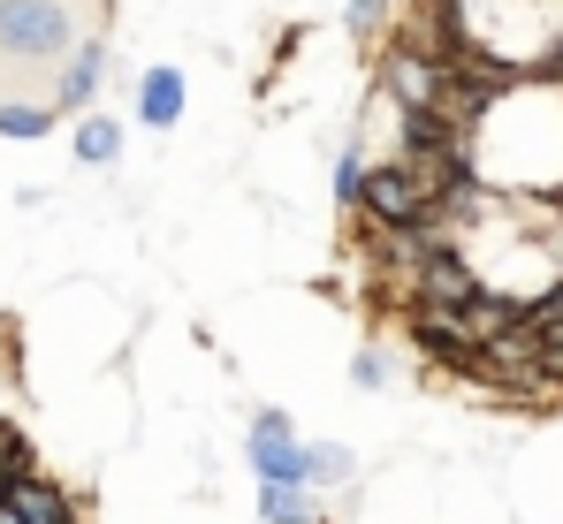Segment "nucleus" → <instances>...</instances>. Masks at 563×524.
I'll return each mask as SVG.
<instances>
[{
  "label": "nucleus",
  "instance_id": "dca6fc26",
  "mask_svg": "<svg viewBox=\"0 0 563 524\" xmlns=\"http://www.w3.org/2000/svg\"><path fill=\"white\" fill-rule=\"evenodd\" d=\"M23 471H31V441L15 434V426H0V487L23 479Z\"/></svg>",
  "mask_w": 563,
  "mask_h": 524
},
{
  "label": "nucleus",
  "instance_id": "6e6552de",
  "mask_svg": "<svg viewBox=\"0 0 563 524\" xmlns=\"http://www.w3.org/2000/svg\"><path fill=\"white\" fill-rule=\"evenodd\" d=\"M0 517H8V524H77V510H69V494H62L54 479L23 471V479L0 487Z\"/></svg>",
  "mask_w": 563,
  "mask_h": 524
},
{
  "label": "nucleus",
  "instance_id": "2eb2a0df",
  "mask_svg": "<svg viewBox=\"0 0 563 524\" xmlns=\"http://www.w3.org/2000/svg\"><path fill=\"white\" fill-rule=\"evenodd\" d=\"M343 31H351L358 46L388 38V0H351V8H343Z\"/></svg>",
  "mask_w": 563,
  "mask_h": 524
},
{
  "label": "nucleus",
  "instance_id": "f8f14e48",
  "mask_svg": "<svg viewBox=\"0 0 563 524\" xmlns=\"http://www.w3.org/2000/svg\"><path fill=\"white\" fill-rule=\"evenodd\" d=\"M351 479H358V456H351L343 441H312V448H305V487H312V494L351 487Z\"/></svg>",
  "mask_w": 563,
  "mask_h": 524
},
{
  "label": "nucleus",
  "instance_id": "423d86ee",
  "mask_svg": "<svg viewBox=\"0 0 563 524\" xmlns=\"http://www.w3.org/2000/svg\"><path fill=\"white\" fill-rule=\"evenodd\" d=\"M479 297V274H472L465 252H427V266L411 274V289H404V304H472Z\"/></svg>",
  "mask_w": 563,
  "mask_h": 524
},
{
  "label": "nucleus",
  "instance_id": "9d476101",
  "mask_svg": "<svg viewBox=\"0 0 563 524\" xmlns=\"http://www.w3.org/2000/svg\"><path fill=\"white\" fill-rule=\"evenodd\" d=\"M69 153H77V168H114L122 160V122L114 114H77V130H69Z\"/></svg>",
  "mask_w": 563,
  "mask_h": 524
},
{
  "label": "nucleus",
  "instance_id": "f3484780",
  "mask_svg": "<svg viewBox=\"0 0 563 524\" xmlns=\"http://www.w3.org/2000/svg\"><path fill=\"white\" fill-rule=\"evenodd\" d=\"M0 524H8V517H0Z\"/></svg>",
  "mask_w": 563,
  "mask_h": 524
},
{
  "label": "nucleus",
  "instance_id": "ddd939ff",
  "mask_svg": "<svg viewBox=\"0 0 563 524\" xmlns=\"http://www.w3.org/2000/svg\"><path fill=\"white\" fill-rule=\"evenodd\" d=\"M358 182H366V130H351V137L335 145V175H328V190H335L343 213L358 205Z\"/></svg>",
  "mask_w": 563,
  "mask_h": 524
},
{
  "label": "nucleus",
  "instance_id": "20e7f679",
  "mask_svg": "<svg viewBox=\"0 0 563 524\" xmlns=\"http://www.w3.org/2000/svg\"><path fill=\"white\" fill-rule=\"evenodd\" d=\"M244 456H252L260 479H305V441H297V426H289V411H275V403L252 411V426H244Z\"/></svg>",
  "mask_w": 563,
  "mask_h": 524
},
{
  "label": "nucleus",
  "instance_id": "f03ea898",
  "mask_svg": "<svg viewBox=\"0 0 563 524\" xmlns=\"http://www.w3.org/2000/svg\"><path fill=\"white\" fill-rule=\"evenodd\" d=\"M351 213H366V228H411V221H427V213H434V190L404 168V160H380V168H366Z\"/></svg>",
  "mask_w": 563,
  "mask_h": 524
},
{
  "label": "nucleus",
  "instance_id": "1a4fd4ad",
  "mask_svg": "<svg viewBox=\"0 0 563 524\" xmlns=\"http://www.w3.org/2000/svg\"><path fill=\"white\" fill-rule=\"evenodd\" d=\"M54 99L46 91H8L0 99V137H15V145H38V137H54Z\"/></svg>",
  "mask_w": 563,
  "mask_h": 524
},
{
  "label": "nucleus",
  "instance_id": "7ed1b4c3",
  "mask_svg": "<svg viewBox=\"0 0 563 524\" xmlns=\"http://www.w3.org/2000/svg\"><path fill=\"white\" fill-rule=\"evenodd\" d=\"M442 85H450V62H434V54H411V46H380V99L396 107V114H434L442 107Z\"/></svg>",
  "mask_w": 563,
  "mask_h": 524
},
{
  "label": "nucleus",
  "instance_id": "9b49d317",
  "mask_svg": "<svg viewBox=\"0 0 563 524\" xmlns=\"http://www.w3.org/2000/svg\"><path fill=\"white\" fill-rule=\"evenodd\" d=\"M260 517L267 524H312L320 517V494L305 479H260Z\"/></svg>",
  "mask_w": 563,
  "mask_h": 524
},
{
  "label": "nucleus",
  "instance_id": "39448f33",
  "mask_svg": "<svg viewBox=\"0 0 563 524\" xmlns=\"http://www.w3.org/2000/svg\"><path fill=\"white\" fill-rule=\"evenodd\" d=\"M107 62H114V46H107V31L85 38L54 77H46V99H54V114H92L99 91H107Z\"/></svg>",
  "mask_w": 563,
  "mask_h": 524
},
{
  "label": "nucleus",
  "instance_id": "f257e3e1",
  "mask_svg": "<svg viewBox=\"0 0 563 524\" xmlns=\"http://www.w3.org/2000/svg\"><path fill=\"white\" fill-rule=\"evenodd\" d=\"M107 31V0H0V62L54 77L85 38Z\"/></svg>",
  "mask_w": 563,
  "mask_h": 524
},
{
  "label": "nucleus",
  "instance_id": "4468645a",
  "mask_svg": "<svg viewBox=\"0 0 563 524\" xmlns=\"http://www.w3.org/2000/svg\"><path fill=\"white\" fill-rule=\"evenodd\" d=\"M388 380H396V357H388L380 343L351 349V388H366V395H374V388H388Z\"/></svg>",
  "mask_w": 563,
  "mask_h": 524
},
{
  "label": "nucleus",
  "instance_id": "0eeeda50",
  "mask_svg": "<svg viewBox=\"0 0 563 524\" xmlns=\"http://www.w3.org/2000/svg\"><path fill=\"white\" fill-rule=\"evenodd\" d=\"M184 114H190V77L176 69V62H153V69L137 77V122L168 137V130H176Z\"/></svg>",
  "mask_w": 563,
  "mask_h": 524
}]
</instances>
